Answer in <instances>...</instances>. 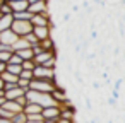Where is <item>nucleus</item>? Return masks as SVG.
<instances>
[{"mask_svg": "<svg viewBox=\"0 0 125 123\" xmlns=\"http://www.w3.org/2000/svg\"><path fill=\"white\" fill-rule=\"evenodd\" d=\"M5 70L10 72V74H14V75H19L21 70H22V67L21 65H16V63H5Z\"/></svg>", "mask_w": 125, "mask_h": 123, "instance_id": "obj_21", "label": "nucleus"}, {"mask_svg": "<svg viewBox=\"0 0 125 123\" xmlns=\"http://www.w3.org/2000/svg\"><path fill=\"white\" fill-rule=\"evenodd\" d=\"M31 12L29 10H21V12H12V17L14 19H24V21H29L31 19Z\"/></svg>", "mask_w": 125, "mask_h": 123, "instance_id": "obj_20", "label": "nucleus"}, {"mask_svg": "<svg viewBox=\"0 0 125 123\" xmlns=\"http://www.w3.org/2000/svg\"><path fill=\"white\" fill-rule=\"evenodd\" d=\"M21 67H22L24 70H33V68L36 67V63H34L33 60H22V62H21Z\"/></svg>", "mask_w": 125, "mask_h": 123, "instance_id": "obj_23", "label": "nucleus"}, {"mask_svg": "<svg viewBox=\"0 0 125 123\" xmlns=\"http://www.w3.org/2000/svg\"><path fill=\"white\" fill-rule=\"evenodd\" d=\"M40 46H41L45 51H55V53H57V43H55V39H53L52 36L41 39V41H40Z\"/></svg>", "mask_w": 125, "mask_h": 123, "instance_id": "obj_12", "label": "nucleus"}, {"mask_svg": "<svg viewBox=\"0 0 125 123\" xmlns=\"http://www.w3.org/2000/svg\"><path fill=\"white\" fill-rule=\"evenodd\" d=\"M17 85H19V87H22L24 91H28V89H29V80H26V79H21V77H19V79H17Z\"/></svg>", "mask_w": 125, "mask_h": 123, "instance_id": "obj_27", "label": "nucleus"}, {"mask_svg": "<svg viewBox=\"0 0 125 123\" xmlns=\"http://www.w3.org/2000/svg\"><path fill=\"white\" fill-rule=\"evenodd\" d=\"M29 22L33 26H50L52 24V17H50V12H45V14H33Z\"/></svg>", "mask_w": 125, "mask_h": 123, "instance_id": "obj_5", "label": "nucleus"}, {"mask_svg": "<svg viewBox=\"0 0 125 123\" xmlns=\"http://www.w3.org/2000/svg\"><path fill=\"white\" fill-rule=\"evenodd\" d=\"M75 113H77V109L75 108H63V109H60V114H58V118H65V120H75Z\"/></svg>", "mask_w": 125, "mask_h": 123, "instance_id": "obj_16", "label": "nucleus"}, {"mask_svg": "<svg viewBox=\"0 0 125 123\" xmlns=\"http://www.w3.org/2000/svg\"><path fill=\"white\" fill-rule=\"evenodd\" d=\"M19 77L21 79H26V80H31L33 79V70H21V74H19Z\"/></svg>", "mask_w": 125, "mask_h": 123, "instance_id": "obj_26", "label": "nucleus"}, {"mask_svg": "<svg viewBox=\"0 0 125 123\" xmlns=\"http://www.w3.org/2000/svg\"><path fill=\"white\" fill-rule=\"evenodd\" d=\"M55 123H74L72 120H65V118H57Z\"/></svg>", "mask_w": 125, "mask_h": 123, "instance_id": "obj_30", "label": "nucleus"}, {"mask_svg": "<svg viewBox=\"0 0 125 123\" xmlns=\"http://www.w3.org/2000/svg\"><path fill=\"white\" fill-rule=\"evenodd\" d=\"M0 123H12V120H10V118H2V116H0Z\"/></svg>", "mask_w": 125, "mask_h": 123, "instance_id": "obj_32", "label": "nucleus"}, {"mask_svg": "<svg viewBox=\"0 0 125 123\" xmlns=\"http://www.w3.org/2000/svg\"><path fill=\"white\" fill-rule=\"evenodd\" d=\"M33 33H34V36L41 41V39L52 36V28H50V26H33Z\"/></svg>", "mask_w": 125, "mask_h": 123, "instance_id": "obj_7", "label": "nucleus"}, {"mask_svg": "<svg viewBox=\"0 0 125 123\" xmlns=\"http://www.w3.org/2000/svg\"><path fill=\"white\" fill-rule=\"evenodd\" d=\"M0 12H2V14H12V9H10V5H9V2H5V0H4V2L0 4Z\"/></svg>", "mask_w": 125, "mask_h": 123, "instance_id": "obj_25", "label": "nucleus"}, {"mask_svg": "<svg viewBox=\"0 0 125 123\" xmlns=\"http://www.w3.org/2000/svg\"><path fill=\"white\" fill-rule=\"evenodd\" d=\"M10 120H12V123H26L28 116H26V113H24V111H19V113H14Z\"/></svg>", "mask_w": 125, "mask_h": 123, "instance_id": "obj_19", "label": "nucleus"}, {"mask_svg": "<svg viewBox=\"0 0 125 123\" xmlns=\"http://www.w3.org/2000/svg\"><path fill=\"white\" fill-rule=\"evenodd\" d=\"M84 104H86V109H87V111H91V109H93V106H91V99H89V97H86V99H84Z\"/></svg>", "mask_w": 125, "mask_h": 123, "instance_id": "obj_29", "label": "nucleus"}, {"mask_svg": "<svg viewBox=\"0 0 125 123\" xmlns=\"http://www.w3.org/2000/svg\"><path fill=\"white\" fill-rule=\"evenodd\" d=\"M26 91L22 89V87H19V85H14L12 89H7V91H4V97L5 99H17L19 96H22Z\"/></svg>", "mask_w": 125, "mask_h": 123, "instance_id": "obj_9", "label": "nucleus"}, {"mask_svg": "<svg viewBox=\"0 0 125 123\" xmlns=\"http://www.w3.org/2000/svg\"><path fill=\"white\" fill-rule=\"evenodd\" d=\"M33 79H46V80H55L57 79V68L36 65L33 68Z\"/></svg>", "mask_w": 125, "mask_h": 123, "instance_id": "obj_2", "label": "nucleus"}, {"mask_svg": "<svg viewBox=\"0 0 125 123\" xmlns=\"http://www.w3.org/2000/svg\"><path fill=\"white\" fill-rule=\"evenodd\" d=\"M22 38L29 43V46H34V45H38V43H40V39L34 36V33H33V31H31V33H28V34H24Z\"/></svg>", "mask_w": 125, "mask_h": 123, "instance_id": "obj_22", "label": "nucleus"}, {"mask_svg": "<svg viewBox=\"0 0 125 123\" xmlns=\"http://www.w3.org/2000/svg\"><path fill=\"white\" fill-rule=\"evenodd\" d=\"M0 96H4V89H0Z\"/></svg>", "mask_w": 125, "mask_h": 123, "instance_id": "obj_38", "label": "nucleus"}, {"mask_svg": "<svg viewBox=\"0 0 125 123\" xmlns=\"http://www.w3.org/2000/svg\"><path fill=\"white\" fill-rule=\"evenodd\" d=\"M12 12H21V10H28V0H12V2H9Z\"/></svg>", "mask_w": 125, "mask_h": 123, "instance_id": "obj_13", "label": "nucleus"}, {"mask_svg": "<svg viewBox=\"0 0 125 123\" xmlns=\"http://www.w3.org/2000/svg\"><path fill=\"white\" fill-rule=\"evenodd\" d=\"M16 101H17V103H19V104H21L22 108H24V106L28 104V99H26V96H24V94H22V96H19V97H17Z\"/></svg>", "mask_w": 125, "mask_h": 123, "instance_id": "obj_28", "label": "nucleus"}, {"mask_svg": "<svg viewBox=\"0 0 125 123\" xmlns=\"http://www.w3.org/2000/svg\"><path fill=\"white\" fill-rule=\"evenodd\" d=\"M34 2H38V0H28V4H34Z\"/></svg>", "mask_w": 125, "mask_h": 123, "instance_id": "obj_37", "label": "nucleus"}, {"mask_svg": "<svg viewBox=\"0 0 125 123\" xmlns=\"http://www.w3.org/2000/svg\"><path fill=\"white\" fill-rule=\"evenodd\" d=\"M16 53L22 58V60H33V50H31V46H28V48H22V50H16Z\"/></svg>", "mask_w": 125, "mask_h": 123, "instance_id": "obj_17", "label": "nucleus"}, {"mask_svg": "<svg viewBox=\"0 0 125 123\" xmlns=\"http://www.w3.org/2000/svg\"><path fill=\"white\" fill-rule=\"evenodd\" d=\"M43 123H55V120H43Z\"/></svg>", "mask_w": 125, "mask_h": 123, "instance_id": "obj_35", "label": "nucleus"}, {"mask_svg": "<svg viewBox=\"0 0 125 123\" xmlns=\"http://www.w3.org/2000/svg\"><path fill=\"white\" fill-rule=\"evenodd\" d=\"M17 34L12 31V29H5V31H0V43L2 45H9V46H12L16 41H17Z\"/></svg>", "mask_w": 125, "mask_h": 123, "instance_id": "obj_6", "label": "nucleus"}, {"mask_svg": "<svg viewBox=\"0 0 125 123\" xmlns=\"http://www.w3.org/2000/svg\"><path fill=\"white\" fill-rule=\"evenodd\" d=\"M58 114H60V108L58 106H48V108H43L41 109L43 120H57Z\"/></svg>", "mask_w": 125, "mask_h": 123, "instance_id": "obj_8", "label": "nucleus"}, {"mask_svg": "<svg viewBox=\"0 0 125 123\" xmlns=\"http://www.w3.org/2000/svg\"><path fill=\"white\" fill-rule=\"evenodd\" d=\"M0 89H4V80L0 79Z\"/></svg>", "mask_w": 125, "mask_h": 123, "instance_id": "obj_36", "label": "nucleus"}, {"mask_svg": "<svg viewBox=\"0 0 125 123\" xmlns=\"http://www.w3.org/2000/svg\"><path fill=\"white\" fill-rule=\"evenodd\" d=\"M5 70V62H0V74Z\"/></svg>", "mask_w": 125, "mask_h": 123, "instance_id": "obj_34", "label": "nucleus"}, {"mask_svg": "<svg viewBox=\"0 0 125 123\" xmlns=\"http://www.w3.org/2000/svg\"><path fill=\"white\" fill-rule=\"evenodd\" d=\"M12 21H14L12 14H4L2 17H0V31L10 29V26H12Z\"/></svg>", "mask_w": 125, "mask_h": 123, "instance_id": "obj_14", "label": "nucleus"}, {"mask_svg": "<svg viewBox=\"0 0 125 123\" xmlns=\"http://www.w3.org/2000/svg\"><path fill=\"white\" fill-rule=\"evenodd\" d=\"M10 29H12L17 36H24V34H28V33L33 31V24H31L29 21H24V19H14Z\"/></svg>", "mask_w": 125, "mask_h": 123, "instance_id": "obj_3", "label": "nucleus"}, {"mask_svg": "<svg viewBox=\"0 0 125 123\" xmlns=\"http://www.w3.org/2000/svg\"><path fill=\"white\" fill-rule=\"evenodd\" d=\"M79 10H81L79 5H72V7H70V12H72V14H79Z\"/></svg>", "mask_w": 125, "mask_h": 123, "instance_id": "obj_31", "label": "nucleus"}, {"mask_svg": "<svg viewBox=\"0 0 125 123\" xmlns=\"http://www.w3.org/2000/svg\"><path fill=\"white\" fill-rule=\"evenodd\" d=\"M123 123H125V120H123Z\"/></svg>", "mask_w": 125, "mask_h": 123, "instance_id": "obj_40", "label": "nucleus"}, {"mask_svg": "<svg viewBox=\"0 0 125 123\" xmlns=\"http://www.w3.org/2000/svg\"><path fill=\"white\" fill-rule=\"evenodd\" d=\"M55 87L57 85L53 80H46V79H31L29 80V89H34L38 92H52Z\"/></svg>", "mask_w": 125, "mask_h": 123, "instance_id": "obj_1", "label": "nucleus"}, {"mask_svg": "<svg viewBox=\"0 0 125 123\" xmlns=\"http://www.w3.org/2000/svg\"><path fill=\"white\" fill-rule=\"evenodd\" d=\"M21 62H22V58H21L16 51H12V55H10V58H9V62H7V63H16V65H21Z\"/></svg>", "mask_w": 125, "mask_h": 123, "instance_id": "obj_24", "label": "nucleus"}, {"mask_svg": "<svg viewBox=\"0 0 125 123\" xmlns=\"http://www.w3.org/2000/svg\"><path fill=\"white\" fill-rule=\"evenodd\" d=\"M2 108H5L7 111H10L12 114L14 113H19V111H22V106L16 101V99H5L4 101V104H2Z\"/></svg>", "mask_w": 125, "mask_h": 123, "instance_id": "obj_10", "label": "nucleus"}, {"mask_svg": "<svg viewBox=\"0 0 125 123\" xmlns=\"http://www.w3.org/2000/svg\"><path fill=\"white\" fill-rule=\"evenodd\" d=\"M26 123H43V120H26Z\"/></svg>", "mask_w": 125, "mask_h": 123, "instance_id": "obj_33", "label": "nucleus"}, {"mask_svg": "<svg viewBox=\"0 0 125 123\" xmlns=\"http://www.w3.org/2000/svg\"><path fill=\"white\" fill-rule=\"evenodd\" d=\"M41 106L38 104V103H28L24 108H22V111L26 113V114H38V113H41Z\"/></svg>", "mask_w": 125, "mask_h": 123, "instance_id": "obj_15", "label": "nucleus"}, {"mask_svg": "<svg viewBox=\"0 0 125 123\" xmlns=\"http://www.w3.org/2000/svg\"><path fill=\"white\" fill-rule=\"evenodd\" d=\"M28 10L31 14H45V12H50V0H38L34 4H29L28 5Z\"/></svg>", "mask_w": 125, "mask_h": 123, "instance_id": "obj_4", "label": "nucleus"}, {"mask_svg": "<svg viewBox=\"0 0 125 123\" xmlns=\"http://www.w3.org/2000/svg\"><path fill=\"white\" fill-rule=\"evenodd\" d=\"M0 79H2L4 82H16V84H17L19 75H14V74H10V72H7V70H4L2 74H0Z\"/></svg>", "mask_w": 125, "mask_h": 123, "instance_id": "obj_18", "label": "nucleus"}, {"mask_svg": "<svg viewBox=\"0 0 125 123\" xmlns=\"http://www.w3.org/2000/svg\"><path fill=\"white\" fill-rule=\"evenodd\" d=\"M5 2H12V0H5Z\"/></svg>", "mask_w": 125, "mask_h": 123, "instance_id": "obj_39", "label": "nucleus"}, {"mask_svg": "<svg viewBox=\"0 0 125 123\" xmlns=\"http://www.w3.org/2000/svg\"><path fill=\"white\" fill-rule=\"evenodd\" d=\"M53 55H57V53H55V51H45V50H43L41 53H38V55L33 57V62H34L36 65H43V63H45L48 58H52Z\"/></svg>", "mask_w": 125, "mask_h": 123, "instance_id": "obj_11", "label": "nucleus"}]
</instances>
